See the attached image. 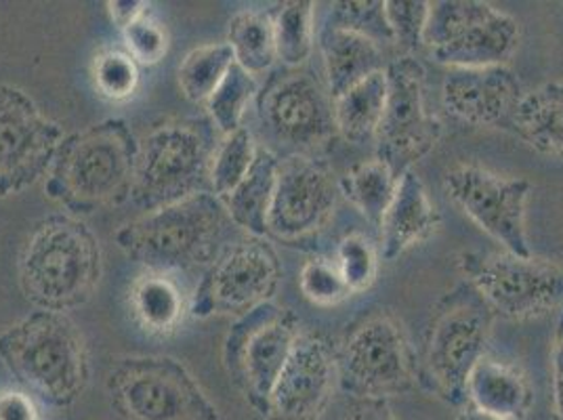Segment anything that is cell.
<instances>
[{"instance_id":"1","label":"cell","mask_w":563,"mask_h":420,"mask_svg":"<svg viewBox=\"0 0 563 420\" xmlns=\"http://www.w3.org/2000/svg\"><path fill=\"white\" fill-rule=\"evenodd\" d=\"M140 140L131 126L110 118L62 141L45 179L48 200L74 217L131 200Z\"/></svg>"},{"instance_id":"2","label":"cell","mask_w":563,"mask_h":420,"mask_svg":"<svg viewBox=\"0 0 563 420\" xmlns=\"http://www.w3.org/2000/svg\"><path fill=\"white\" fill-rule=\"evenodd\" d=\"M0 360L25 394L55 410L74 406L91 383V355L68 313L36 309L0 332Z\"/></svg>"},{"instance_id":"3","label":"cell","mask_w":563,"mask_h":420,"mask_svg":"<svg viewBox=\"0 0 563 420\" xmlns=\"http://www.w3.org/2000/svg\"><path fill=\"white\" fill-rule=\"evenodd\" d=\"M20 286L36 309L68 313L93 299L103 274L99 237L70 212L41 219L18 263Z\"/></svg>"},{"instance_id":"4","label":"cell","mask_w":563,"mask_h":420,"mask_svg":"<svg viewBox=\"0 0 563 420\" xmlns=\"http://www.w3.org/2000/svg\"><path fill=\"white\" fill-rule=\"evenodd\" d=\"M230 223L223 202L211 191H202L126 223L117 232V244L124 257L145 272L173 276L209 267L228 246Z\"/></svg>"},{"instance_id":"5","label":"cell","mask_w":563,"mask_h":420,"mask_svg":"<svg viewBox=\"0 0 563 420\" xmlns=\"http://www.w3.org/2000/svg\"><path fill=\"white\" fill-rule=\"evenodd\" d=\"M221 135L209 118H165L140 140L131 200L150 212L211 191V166Z\"/></svg>"},{"instance_id":"6","label":"cell","mask_w":563,"mask_h":420,"mask_svg":"<svg viewBox=\"0 0 563 420\" xmlns=\"http://www.w3.org/2000/svg\"><path fill=\"white\" fill-rule=\"evenodd\" d=\"M112 408L124 420H219L194 374L168 355H131L106 380Z\"/></svg>"},{"instance_id":"7","label":"cell","mask_w":563,"mask_h":420,"mask_svg":"<svg viewBox=\"0 0 563 420\" xmlns=\"http://www.w3.org/2000/svg\"><path fill=\"white\" fill-rule=\"evenodd\" d=\"M493 309L467 286L456 288L433 313L424 341V380L452 406H465V385L486 355Z\"/></svg>"},{"instance_id":"8","label":"cell","mask_w":563,"mask_h":420,"mask_svg":"<svg viewBox=\"0 0 563 420\" xmlns=\"http://www.w3.org/2000/svg\"><path fill=\"white\" fill-rule=\"evenodd\" d=\"M519 45L516 20L479 0L429 2L422 47L452 68L505 66Z\"/></svg>"},{"instance_id":"9","label":"cell","mask_w":563,"mask_h":420,"mask_svg":"<svg viewBox=\"0 0 563 420\" xmlns=\"http://www.w3.org/2000/svg\"><path fill=\"white\" fill-rule=\"evenodd\" d=\"M299 336L297 316L274 301L240 316L225 336V371L261 417Z\"/></svg>"},{"instance_id":"10","label":"cell","mask_w":563,"mask_h":420,"mask_svg":"<svg viewBox=\"0 0 563 420\" xmlns=\"http://www.w3.org/2000/svg\"><path fill=\"white\" fill-rule=\"evenodd\" d=\"M417 362L406 332L389 313L364 320L336 353L339 389L352 399H389L417 385Z\"/></svg>"},{"instance_id":"11","label":"cell","mask_w":563,"mask_h":420,"mask_svg":"<svg viewBox=\"0 0 563 420\" xmlns=\"http://www.w3.org/2000/svg\"><path fill=\"white\" fill-rule=\"evenodd\" d=\"M280 258L265 237H242L228 244L212 261L189 303V313L244 316L269 303L280 286Z\"/></svg>"},{"instance_id":"12","label":"cell","mask_w":563,"mask_h":420,"mask_svg":"<svg viewBox=\"0 0 563 420\" xmlns=\"http://www.w3.org/2000/svg\"><path fill=\"white\" fill-rule=\"evenodd\" d=\"M461 269L471 288L494 313L509 320H530L563 307V267L511 253H465Z\"/></svg>"},{"instance_id":"13","label":"cell","mask_w":563,"mask_h":420,"mask_svg":"<svg viewBox=\"0 0 563 420\" xmlns=\"http://www.w3.org/2000/svg\"><path fill=\"white\" fill-rule=\"evenodd\" d=\"M387 99L376 131V158L398 177L424 158L442 137V122L427 110L421 62L406 55L385 66Z\"/></svg>"},{"instance_id":"14","label":"cell","mask_w":563,"mask_h":420,"mask_svg":"<svg viewBox=\"0 0 563 420\" xmlns=\"http://www.w3.org/2000/svg\"><path fill=\"white\" fill-rule=\"evenodd\" d=\"M444 187L448 198L482 232L503 244L505 253L534 257L526 230V209L532 191L528 179L498 175L475 164H459L448 170Z\"/></svg>"},{"instance_id":"15","label":"cell","mask_w":563,"mask_h":420,"mask_svg":"<svg viewBox=\"0 0 563 420\" xmlns=\"http://www.w3.org/2000/svg\"><path fill=\"white\" fill-rule=\"evenodd\" d=\"M64 129L30 95L0 85V198L24 194L47 179Z\"/></svg>"},{"instance_id":"16","label":"cell","mask_w":563,"mask_h":420,"mask_svg":"<svg viewBox=\"0 0 563 420\" xmlns=\"http://www.w3.org/2000/svg\"><path fill=\"white\" fill-rule=\"evenodd\" d=\"M334 207L336 184L329 168L309 154H288L278 163L267 237L301 244L329 225Z\"/></svg>"},{"instance_id":"17","label":"cell","mask_w":563,"mask_h":420,"mask_svg":"<svg viewBox=\"0 0 563 420\" xmlns=\"http://www.w3.org/2000/svg\"><path fill=\"white\" fill-rule=\"evenodd\" d=\"M330 95L303 71L276 74L257 95L261 124L274 140L307 154L332 137L334 117Z\"/></svg>"},{"instance_id":"18","label":"cell","mask_w":563,"mask_h":420,"mask_svg":"<svg viewBox=\"0 0 563 420\" xmlns=\"http://www.w3.org/2000/svg\"><path fill=\"white\" fill-rule=\"evenodd\" d=\"M336 378V353L322 334L301 332L267 399L265 420H322Z\"/></svg>"},{"instance_id":"19","label":"cell","mask_w":563,"mask_h":420,"mask_svg":"<svg viewBox=\"0 0 563 420\" xmlns=\"http://www.w3.org/2000/svg\"><path fill=\"white\" fill-rule=\"evenodd\" d=\"M523 95L516 71L507 66L452 68L442 85L448 114L471 126L511 131Z\"/></svg>"},{"instance_id":"20","label":"cell","mask_w":563,"mask_h":420,"mask_svg":"<svg viewBox=\"0 0 563 420\" xmlns=\"http://www.w3.org/2000/svg\"><path fill=\"white\" fill-rule=\"evenodd\" d=\"M440 225L421 179L406 170L398 179L396 194L380 219V251L385 261H396L412 246L424 242Z\"/></svg>"},{"instance_id":"21","label":"cell","mask_w":563,"mask_h":420,"mask_svg":"<svg viewBox=\"0 0 563 420\" xmlns=\"http://www.w3.org/2000/svg\"><path fill=\"white\" fill-rule=\"evenodd\" d=\"M327 74L330 99L350 91L371 74L385 70L383 48L375 41L350 30L324 25L316 32Z\"/></svg>"},{"instance_id":"22","label":"cell","mask_w":563,"mask_h":420,"mask_svg":"<svg viewBox=\"0 0 563 420\" xmlns=\"http://www.w3.org/2000/svg\"><path fill=\"white\" fill-rule=\"evenodd\" d=\"M467 404L496 419L523 420L532 406V389L517 366L482 357L465 385Z\"/></svg>"},{"instance_id":"23","label":"cell","mask_w":563,"mask_h":420,"mask_svg":"<svg viewBox=\"0 0 563 420\" xmlns=\"http://www.w3.org/2000/svg\"><path fill=\"white\" fill-rule=\"evenodd\" d=\"M280 158L265 145H258L257 158L232 194L221 202L232 225L255 237H267V214L272 207Z\"/></svg>"},{"instance_id":"24","label":"cell","mask_w":563,"mask_h":420,"mask_svg":"<svg viewBox=\"0 0 563 420\" xmlns=\"http://www.w3.org/2000/svg\"><path fill=\"white\" fill-rule=\"evenodd\" d=\"M511 131L540 154L563 158V80L523 95Z\"/></svg>"},{"instance_id":"25","label":"cell","mask_w":563,"mask_h":420,"mask_svg":"<svg viewBox=\"0 0 563 420\" xmlns=\"http://www.w3.org/2000/svg\"><path fill=\"white\" fill-rule=\"evenodd\" d=\"M387 99V76L385 70L371 74L350 91L332 99V117L336 133L350 143L364 145L375 143Z\"/></svg>"},{"instance_id":"26","label":"cell","mask_w":563,"mask_h":420,"mask_svg":"<svg viewBox=\"0 0 563 420\" xmlns=\"http://www.w3.org/2000/svg\"><path fill=\"white\" fill-rule=\"evenodd\" d=\"M131 309L141 327L152 334H170L184 322V292L168 274L145 272L131 288Z\"/></svg>"},{"instance_id":"27","label":"cell","mask_w":563,"mask_h":420,"mask_svg":"<svg viewBox=\"0 0 563 420\" xmlns=\"http://www.w3.org/2000/svg\"><path fill=\"white\" fill-rule=\"evenodd\" d=\"M235 64L251 76H263L278 62L276 32H274V11L265 9H242L238 11L230 27L228 41Z\"/></svg>"},{"instance_id":"28","label":"cell","mask_w":563,"mask_h":420,"mask_svg":"<svg viewBox=\"0 0 563 420\" xmlns=\"http://www.w3.org/2000/svg\"><path fill=\"white\" fill-rule=\"evenodd\" d=\"M398 179V175L375 156L373 161L352 166L339 187L371 223L380 225V219L396 194Z\"/></svg>"},{"instance_id":"29","label":"cell","mask_w":563,"mask_h":420,"mask_svg":"<svg viewBox=\"0 0 563 420\" xmlns=\"http://www.w3.org/2000/svg\"><path fill=\"white\" fill-rule=\"evenodd\" d=\"M316 4L311 0L282 2L274 11L278 62L295 70L303 66L316 43Z\"/></svg>"},{"instance_id":"30","label":"cell","mask_w":563,"mask_h":420,"mask_svg":"<svg viewBox=\"0 0 563 420\" xmlns=\"http://www.w3.org/2000/svg\"><path fill=\"white\" fill-rule=\"evenodd\" d=\"M234 64V53L228 43L189 51L177 71L181 93L191 103L205 106Z\"/></svg>"},{"instance_id":"31","label":"cell","mask_w":563,"mask_h":420,"mask_svg":"<svg viewBox=\"0 0 563 420\" xmlns=\"http://www.w3.org/2000/svg\"><path fill=\"white\" fill-rule=\"evenodd\" d=\"M257 95V78L234 64L221 80V85L217 87V91L205 103L209 120L221 137L232 135L234 131L244 126L249 103Z\"/></svg>"},{"instance_id":"32","label":"cell","mask_w":563,"mask_h":420,"mask_svg":"<svg viewBox=\"0 0 563 420\" xmlns=\"http://www.w3.org/2000/svg\"><path fill=\"white\" fill-rule=\"evenodd\" d=\"M258 143L253 133L242 126L232 135L219 140L211 166V194L223 200L246 177L257 158Z\"/></svg>"},{"instance_id":"33","label":"cell","mask_w":563,"mask_h":420,"mask_svg":"<svg viewBox=\"0 0 563 420\" xmlns=\"http://www.w3.org/2000/svg\"><path fill=\"white\" fill-rule=\"evenodd\" d=\"M324 25L362 34L378 45L394 43V32L385 15V0H343L330 4Z\"/></svg>"},{"instance_id":"34","label":"cell","mask_w":563,"mask_h":420,"mask_svg":"<svg viewBox=\"0 0 563 420\" xmlns=\"http://www.w3.org/2000/svg\"><path fill=\"white\" fill-rule=\"evenodd\" d=\"M93 82L97 93L108 101H126L140 87V66L126 51H103L95 57Z\"/></svg>"},{"instance_id":"35","label":"cell","mask_w":563,"mask_h":420,"mask_svg":"<svg viewBox=\"0 0 563 420\" xmlns=\"http://www.w3.org/2000/svg\"><path fill=\"white\" fill-rule=\"evenodd\" d=\"M126 53L137 62V66H156L165 59L170 41L166 25L154 15V11H147L143 18L124 30H120Z\"/></svg>"},{"instance_id":"36","label":"cell","mask_w":563,"mask_h":420,"mask_svg":"<svg viewBox=\"0 0 563 420\" xmlns=\"http://www.w3.org/2000/svg\"><path fill=\"white\" fill-rule=\"evenodd\" d=\"M299 286L307 301L320 307L341 303L352 295L336 263L334 261L330 263L327 258L307 261L299 276Z\"/></svg>"},{"instance_id":"37","label":"cell","mask_w":563,"mask_h":420,"mask_svg":"<svg viewBox=\"0 0 563 420\" xmlns=\"http://www.w3.org/2000/svg\"><path fill=\"white\" fill-rule=\"evenodd\" d=\"M334 263L352 295L366 290L375 281L378 261L373 244L364 235H345L336 248Z\"/></svg>"},{"instance_id":"38","label":"cell","mask_w":563,"mask_h":420,"mask_svg":"<svg viewBox=\"0 0 563 420\" xmlns=\"http://www.w3.org/2000/svg\"><path fill=\"white\" fill-rule=\"evenodd\" d=\"M385 15L394 32V43L401 47H422L429 2L424 0H385Z\"/></svg>"},{"instance_id":"39","label":"cell","mask_w":563,"mask_h":420,"mask_svg":"<svg viewBox=\"0 0 563 420\" xmlns=\"http://www.w3.org/2000/svg\"><path fill=\"white\" fill-rule=\"evenodd\" d=\"M0 420H43L38 401L25 391H0Z\"/></svg>"},{"instance_id":"40","label":"cell","mask_w":563,"mask_h":420,"mask_svg":"<svg viewBox=\"0 0 563 420\" xmlns=\"http://www.w3.org/2000/svg\"><path fill=\"white\" fill-rule=\"evenodd\" d=\"M551 385H553V420H563V311L558 318L551 351Z\"/></svg>"},{"instance_id":"41","label":"cell","mask_w":563,"mask_h":420,"mask_svg":"<svg viewBox=\"0 0 563 420\" xmlns=\"http://www.w3.org/2000/svg\"><path fill=\"white\" fill-rule=\"evenodd\" d=\"M341 420H398L389 399H352Z\"/></svg>"},{"instance_id":"42","label":"cell","mask_w":563,"mask_h":420,"mask_svg":"<svg viewBox=\"0 0 563 420\" xmlns=\"http://www.w3.org/2000/svg\"><path fill=\"white\" fill-rule=\"evenodd\" d=\"M112 24L118 30H124L126 25L137 22L147 11H152V4L145 0H108L106 2Z\"/></svg>"},{"instance_id":"43","label":"cell","mask_w":563,"mask_h":420,"mask_svg":"<svg viewBox=\"0 0 563 420\" xmlns=\"http://www.w3.org/2000/svg\"><path fill=\"white\" fill-rule=\"evenodd\" d=\"M456 420H503L496 419L493 415H488V412H482V410H477V408H473L470 404H465L463 406V412L459 415V419Z\"/></svg>"}]
</instances>
